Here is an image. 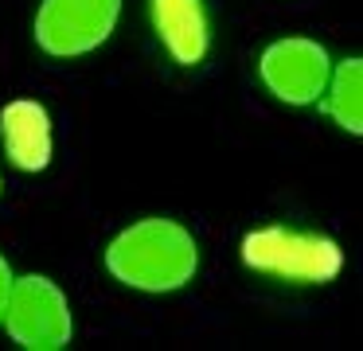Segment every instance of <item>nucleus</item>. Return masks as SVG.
Here are the masks:
<instances>
[{
    "label": "nucleus",
    "mask_w": 363,
    "mask_h": 351,
    "mask_svg": "<svg viewBox=\"0 0 363 351\" xmlns=\"http://www.w3.org/2000/svg\"><path fill=\"white\" fill-rule=\"evenodd\" d=\"M106 269L129 289L172 293L199 269V246L172 218H141L121 230L106 250Z\"/></svg>",
    "instance_id": "1"
},
{
    "label": "nucleus",
    "mask_w": 363,
    "mask_h": 351,
    "mask_svg": "<svg viewBox=\"0 0 363 351\" xmlns=\"http://www.w3.org/2000/svg\"><path fill=\"white\" fill-rule=\"evenodd\" d=\"M242 262L258 273H274L297 285H324L340 273L344 250L328 234L289 230V226H262L242 238Z\"/></svg>",
    "instance_id": "2"
},
{
    "label": "nucleus",
    "mask_w": 363,
    "mask_h": 351,
    "mask_svg": "<svg viewBox=\"0 0 363 351\" xmlns=\"http://www.w3.org/2000/svg\"><path fill=\"white\" fill-rule=\"evenodd\" d=\"M0 324L9 328V335L28 351H59L74 335L71 304H67L63 289L55 281L40 277V273L12 281L9 308H4Z\"/></svg>",
    "instance_id": "3"
},
{
    "label": "nucleus",
    "mask_w": 363,
    "mask_h": 351,
    "mask_svg": "<svg viewBox=\"0 0 363 351\" xmlns=\"http://www.w3.org/2000/svg\"><path fill=\"white\" fill-rule=\"evenodd\" d=\"M121 0H43L35 16V43L55 59H74L110 39Z\"/></svg>",
    "instance_id": "4"
},
{
    "label": "nucleus",
    "mask_w": 363,
    "mask_h": 351,
    "mask_svg": "<svg viewBox=\"0 0 363 351\" xmlns=\"http://www.w3.org/2000/svg\"><path fill=\"white\" fill-rule=\"evenodd\" d=\"M258 74L277 101L313 106V101H320L324 86H328L332 62L328 51L313 39H277L262 51Z\"/></svg>",
    "instance_id": "5"
},
{
    "label": "nucleus",
    "mask_w": 363,
    "mask_h": 351,
    "mask_svg": "<svg viewBox=\"0 0 363 351\" xmlns=\"http://www.w3.org/2000/svg\"><path fill=\"white\" fill-rule=\"evenodd\" d=\"M149 16L160 43L180 67H199L207 59L211 23H207L203 0H149Z\"/></svg>",
    "instance_id": "6"
},
{
    "label": "nucleus",
    "mask_w": 363,
    "mask_h": 351,
    "mask_svg": "<svg viewBox=\"0 0 363 351\" xmlns=\"http://www.w3.org/2000/svg\"><path fill=\"white\" fill-rule=\"evenodd\" d=\"M0 140L20 172H43L51 164V117L40 101H9L0 109Z\"/></svg>",
    "instance_id": "7"
},
{
    "label": "nucleus",
    "mask_w": 363,
    "mask_h": 351,
    "mask_svg": "<svg viewBox=\"0 0 363 351\" xmlns=\"http://www.w3.org/2000/svg\"><path fill=\"white\" fill-rule=\"evenodd\" d=\"M324 113H332L340 121V129H347L352 137L363 133V62L344 59L332 78V94L320 101Z\"/></svg>",
    "instance_id": "8"
},
{
    "label": "nucleus",
    "mask_w": 363,
    "mask_h": 351,
    "mask_svg": "<svg viewBox=\"0 0 363 351\" xmlns=\"http://www.w3.org/2000/svg\"><path fill=\"white\" fill-rule=\"evenodd\" d=\"M9 293H12V269L0 257V320H4V308H9Z\"/></svg>",
    "instance_id": "9"
}]
</instances>
